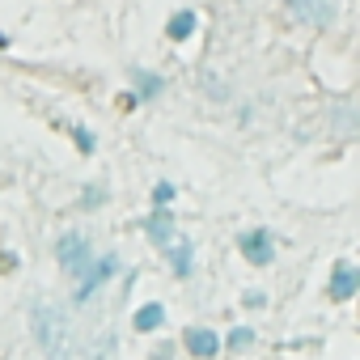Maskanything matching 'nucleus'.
Returning <instances> with one entry per match:
<instances>
[{"mask_svg":"<svg viewBox=\"0 0 360 360\" xmlns=\"http://www.w3.org/2000/svg\"><path fill=\"white\" fill-rule=\"evenodd\" d=\"M30 322H34V339H39L47 360H72V330H68L64 314H56L47 305H34Z\"/></svg>","mask_w":360,"mask_h":360,"instance_id":"nucleus-1","label":"nucleus"},{"mask_svg":"<svg viewBox=\"0 0 360 360\" xmlns=\"http://www.w3.org/2000/svg\"><path fill=\"white\" fill-rule=\"evenodd\" d=\"M56 259H60V267L72 271V276H85L89 263H94V255H89V246H85L81 233H64V238L56 242Z\"/></svg>","mask_w":360,"mask_h":360,"instance_id":"nucleus-2","label":"nucleus"},{"mask_svg":"<svg viewBox=\"0 0 360 360\" xmlns=\"http://www.w3.org/2000/svg\"><path fill=\"white\" fill-rule=\"evenodd\" d=\"M242 255H246V263H255V267H267L271 259H276V246H271V233L267 229H250V233H242Z\"/></svg>","mask_w":360,"mask_h":360,"instance_id":"nucleus-3","label":"nucleus"},{"mask_svg":"<svg viewBox=\"0 0 360 360\" xmlns=\"http://www.w3.org/2000/svg\"><path fill=\"white\" fill-rule=\"evenodd\" d=\"M183 343H187V352H191L195 360H212V356L221 352V339H217V330H208V326H187Z\"/></svg>","mask_w":360,"mask_h":360,"instance_id":"nucleus-4","label":"nucleus"},{"mask_svg":"<svg viewBox=\"0 0 360 360\" xmlns=\"http://www.w3.org/2000/svg\"><path fill=\"white\" fill-rule=\"evenodd\" d=\"M144 233H148L157 246H165V250H169V246H174V212H169L165 204H157V212L144 221Z\"/></svg>","mask_w":360,"mask_h":360,"instance_id":"nucleus-5","label":"nucleus"},{"mask_svg":"<svg viewBox=\"0 0 360 360\" xmlns=\"http://www.w3.org/2000/svg\"><path fill=\"white\" fill-rule=\"evenodd\" d=\"M292 9L301 22H314V26H330L335 22V5L330 0H292Z\"/></svg>","mask_w":360,"mask_h":360,"instance_id":"nucleus-6","label":"nucleus"},{"mask_svg":"<svg viewBox=\"0 0 360 360\" xmlns=\"http://www.w3.org/2000/svg\"><path fill=\"white\" fill-rule=\"evenodd\" d=\"M360 292V271L356 267H335V276H330V297L335 301H347V297H356Z\"/></svg>","mask_w":360,"mask_h":360,"instance_id":"nucleus-7","label":"nucleus"},{"mask_svg":"<svg viewBox=\"0 0 360 360\" xmlns=\"http://www.w3.org/2000/svg\"><path fill=\"white\" fill-rule=\"evenodd\" d=\"M110 271H115V259H110V255H106V259H98V263H89V271H85V284L77 288V301H85V297H89V292H94V288H98V284L110 276Z\"/></svg>","mask_w":360,"mask_h":360,"instance_id":"nucleus-8","label":"nucleus"},{"mask_svg":"<svg viewBox=\"0 0 360 360\" xmlns=\"http://www.w3.org/2000/svg\"><path fill=\"white\" fill-rule=\"evenodd\" d=\"M165 34H169L174 43H183V39H191V34H195V13H191V9H183V13H174V18H169V26H165Z\"/></svg>","mask_w":360,"mask_h":360,"instance_id":"nucleus-9","label":"nucleus"},{"mask_svg":"<svg viewBox=\"0 0 360 360\" xmlns=\"http://www.w3.org/2000/svg\"><path fill=\"white\" fill-rule=\"evenodd\" d=\"M161 322H165V309H161L157 301H148V305L136 309V330H157Z\"/></svg>","mask_w":360,"mask_h":360,"instance_id":"nucleus-10","label":"nucleus"},{"mask_svg":"<svg viewBox=\"0 0 360 360\" xmlns=\"http://www.w3.org/2000/svg\"><path fill=\"white\" fill-rule=\"evenodd\" d=\"M169 255H174V271H178V276L191 271V242H174Z\"/></svg>","mask_w":360,"mask_h":360,"instance_id":"nucleus-11","label":"nucleus"},{"mask_svg":"<svg viewBox=\"0 0 360 360\" xmlns=\"http://www.w3.org/2000/svg\"><path fill=\"white\" fill-rule=\"evenodd\" d=\"M157 94H161V77L136 72V98H157Z\"/></svg>","mask_w":360,"mask_h":360,"instance_id":"nucleus-12","label":"nucleus"},{"mask_svg":"<svg viewBox=\"0 0 360 360\" xmlns=\"http://www.w3.org/2000/svg\"><path fill=\"white\" fill-rule=\"evenodd\" d=\"M246 343H255V330H250V326H238V330L229 335V347H246Z\"/></svg>","mask_w":360,"mask_h":360,"instance_id":"nucleus-13","label":"nucleus"},{"mask_svg":"<svg viewBox=\"0 0 360 360\" xmlns=\"http://www.w3.org/2000/svg\"><path fill=\"white\" fill-rule=\"evenodd\" d=\"M72 136H77V148H81V153H94V136H89L85 127H72Z\"/></svg>","mask_w":360,"mask_h":360,"instance_id":"nucleus-14","label":"nucleus"},{"mask_svg":"<svg viewBox=\"0 0 360 360\" xmlns=\"http://www.w3.org/2000/svg\"><path fill=\"white\" fill-rule=\"evenodd\" d=\"M153 200H157V204H169V200H174V187H169V183H161V187L153 191Z\"/></svg>","mask_w":360,"mask_h":360,"instance_id":"nucleus-15","label":"nucleus"},{"mask_svg":"<svg viewBox=\"0 0 360 360\" xmlns=\"http://www.w3.org/2000/svg\"><path fill=\"white\" fill-rule=\"evenodd\" d=\"M0 47H9V39H5V34H0Z\"/></svg>","mask_w":360,"mask_h":360,"instance_id":"nucleus-16","label":"nucleus"}]
</instances>
